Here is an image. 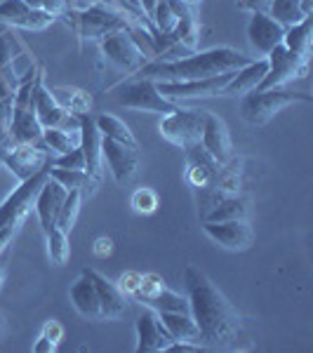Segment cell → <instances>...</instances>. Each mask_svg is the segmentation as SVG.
<instances>
[{
  "instance_id": "obj_6",
  "label": "cell",
  "mask_w": 313,
  "mask_h": 353,
  "mask_svg": "<svg viewBox=\"0 0 313 353\" xmlns=\"http://www.w3.org/2000/svg\"><path fill=\"white\" fill-rule=\"evenodd\" d=\"M116 101L123 109L161 113V116H168L177 109V104H172L158 92V85L151 78H137L132 83H123L121 88H116Z\"/></svg>"
},
{
  "instance_id": "obj_41",
  "label": "cell",
  "mask_w": 313,
  "mask_h": 353,
  "mask_svg": "<svg viewBox=\"0 0 313 353\" xmlns=\"http://www.w3.org/2000/svg\"><path fill=\"white\" fill-rule=\"evenodd\" d=\"M17 52V43L14 38L10 36V33H5V36H0V68H8L12 66L14 61V54Z\"/></svg>"
},
{
  "instance_id": "obj_21",
  "label": "cell",
  "mask_w": 313,
  "mask_h": 353,
  "mask_svg": "<svg viewBox=\"0 0 313 353\" xmlns=\"http://www.w3.org/2000/svg\"><path fill=\"white\" fill-rule=\"evenodd\" d=\"M66 196H68V191L64 189V186H61L59 181H54L52 176L48 174V179H45V184L41 186V191H38V196H36V203H33V210H36L38 219H41V226H43L45 236L54 229L57 214H59L61 205H64V201H66Z\"/></svg>"
},
{
  "instance_id": "obj_52",
  "label": "cell",
  "mask_w": 313,
  "mask_h": 353,
  "mask_svg": "<svg viewBox=\"0 0 313 353\" xmlns=\"http://www.w3.org/2000/svg\"><path fill=\"white\" fill-rule=\"evenodd\" d=\"M0 330H3V313H0Z\"/></svg>"
},
{
  "instance_id": "obj_5",
  "label": "cell",
  "mask_w": 313,
  "mask_h": 353,
  "mask_svg": "<svg viewBox=\"0 0 313 353\" xmlns=\"http://www.w3.org/2000/svg\"><path fill=\"white\" fill-rule=\"evenodd\" d=\"M130 24H139V21L109 5H90L76 12V31L83 41H99L111 31L130 28Z\"/></svg>"
},
{
  "instance_id": "obj_7",
  "label": "cell",
  "mask_w": 313,
  "mask_h": 353,
  "mask_svg": "<svg viewBox=\"0 0 313 353\" xmlns=\"http://www.w3.org/2000/svg\"><path fill=\"white\" fill-rule=\"evenodd\" d=\"M205 116L208 111H198V109H174L172 113L163 116L161 121V134L170 144L179 146L181 151L189 149L193 144H201L203 128H205Z\"/></svg>"
},
{
  "instance_id": "obj_10",
  "label": "cell",
  "mask_w": 313,
  "mask_h": 353,
  "mask_svg": "<svg viewBox=\"0 0 313 353\" xmlns=\"http://www.w3.org/2000/svg\"><path fill=\"white\" fill-rule=\"evenodd\" d=\"M269 68H266L264 81L259 83L257 90H271V88H283L285 83L294 81V78H304L309 71V59L290 52L285 45H276L269 54H266Z\"/></svg>"
},
{
  "instance_id": "obj_27",
  "label": "cell",
  "mask_w": 313,
  "mask_h": 353,
  "mask_svg": "<svg viewBox=\"0 0 313 353\" xmlns=\"http://www.w3.org/2000/svg\"><path fill=\"white\" fill-rule=\"evenodd\" d=\"M311 43H313V14L304 17L299 24L285 28L283 45H285L290 52L309 59V57H311Z\"/></svg>"
},
{
  "instance_id": "obj_24",
  "label": "cell",
  "mask_w": 313,
  "mask_h": 353,
  "mask_svg": "<svg viewBox=\"0 0 313 353\" xmlns=\"http://www.w3.org/2000/svg\"><path fill=\"white\" fill-rule=\"evenodd\" d=\"M68 297H71L73 306H76V311L81 313L83 318H88V321H104V316H101L99 297H97V290L92 285V281H90L85 273H81V278L68 288Z\"/></svg>"
},
{
  "instance_id": "obj_8",
  "label": "cell",
  "mask_w": 313,
  "mask_h": 353,
  "mask_svg": "<svg viewBox=\"0 0 313 353\" xmlns=\"http://www.w3.org/2000/svg\"><path fill=\"white\" fill-rule=\"evenodd\" d=\"M236 71H226L212 78H201V81H158L156 85L158 92L172 104L184 99H212V97H224V88L229 85Z\"/></svg>"
},
{
  "instance_id": "obj_28",
  "label": "cell",
  "mask_w": 313,
  "mask_h": 353,
  "mask_svg": "<svg viewBox=\"0 0 313 353\" xmlns=\"http://www.w3.org/2000/svg\"><path fill=\"white\" fill-rule=\"evenodd\" d=\"M50 92H52V97L57 99V104L64 106V109L68 113H73V116H81V113L92 111V97H90L81 88H71V85H57V88H52Z\"/></svg>"
},
{
  "instance_id": "obj_31",
  "label": "cell",
  "mask_w": 313,
  "mask_h": 353,
  "mask_svg": "<svg viewBox=\"0 0 313 353\" xmlns=\"http://www.w3.org/2000/svg\"><path fill=\"white\" fill-rule=\"evenodd\" d=\"M248 198L238 196H224L221 201L205 214L203 221H229V219H248Z\"/></svg>"
},
{
  "instance_id": "obj_3",
  "label": "cell",
  "mask_w": 313,
  "mask_h": 353,
  "mask_svg": "<svg viewBox=\"0 0 313 353\" xmlns=\"http://www.w3.org/2000/svg\"><path fill=\"white\" fill-rule=\"evenodd\" d=\"M304 101L311 104V94L306 92H292V90H283V88H271V90H252V92L243 94L241 99V111L243 121L250 125H266L276 113H281L285 106Z\"/></svg>"
},
{
  "instance_id": "obj_33",
  "label": "cell",
  "mask_w": 313,
  "mask_h": 353,
  "mask_svg": "<svg viewBox=\"0 0 313 353\" xmlns=\"http://www.w3.org/2000/svg\"><path fill=\"white\" fill-rule=\"evenodd\" d=\"M94 123L99 128V132L109 139H116L121 144H128V146H139L132 134V130L125 125V121H121L118 116H111V113H97L94 116Z\"/></svg>"
},
{
  "instance_id": "obj_9",
  "label": "cell",
  "mask_w": 313,
  "mask_h": 353,
  "mask_svg": "<svg viewBox=\"0 0 313 353\" xmlns=\"http://www.w3.org/2000/svg\"><path fill=\"white\" fill-rule=\"evenodd\" d=\"M99 50L106 61H111L113 66L123 68L128 73H137L149 61V57L141 52V48L134 43V38L130 36L128 28L111 31L104 38H99Z\"/></svg>"
},
{
  "instance_id": "obj_12",
  "label": "cell",
  "mask_w": 313,
  "mask_h": 353,
  "mask_svg": "<svg viewBox=\"0 0 313 353\" xmlns=\"http://www.w3.org/2000/svg\"><path fill=\"white\" fill-rule=\"evenodd\" d=\"M78 134H81L78 146L83 149L85 156V172H88L90 181L99 189L101 176H104V156H101V132L97 128L92 113L78 116Z\"/></svg>"
},
{
  "instance_id": "obj_2",
  "label": "cell",
  "mask_w": 313,
  "mask_h": 353,
  "mask_svg": "<svg viewBox=\"0 0 313 353\" xmlns=\"http://www.w3.org/2000/svg\"><path fill=\"white\" fill-rule=\"evenodd\" d=\"M252 61V57L238 52L233 48H212L205 52H191L177 59H151L137 71L139 78L151 81H201L212 78L226 71L245 66Z\"/></svg>"
},
{
  "instance_id": "obj_26",
  "label": "cell",
  "mask_w": 313,
  "mask_h": 353,
  "mask_svg": "<svg viewBox=\"0 0 313 353\" xmlns=\"http://www.w3.org/2000/svg\"><path fill=\"white\" fill-rule=\"evenodd\" d=\"M158 318H161V323L174 341H193V344H201V332H198L196 321L191 318V313L161 311Z\"/></svg>"
},
{
  "instance_id": "obj_18",
  "label": "cell",
  "mask_w": 313,
  "mask_h": 353,
  "mask_svg": "<svg viewBox=\"0 0 313 353\" xmlns=\"http://www.w3.org/2000/svg\"><path fill=\"white\" fill-rule=\"evenodd\" d=\"M283 36H285V26H281L266 12H252L248 21V43L252 45L254 52L266 57L276 45L283 43Z\"/></svg>"
},
{
  "instance_id": "obj_13",
  "label": "cell",
  "mask_w": 313,
  "mask_h": 353,
  "mask_svg": "<svg viewBox=\"0 0 313 353\" xmlns=\"http://www.w3.org/2000/svg\"><path fill=\"white\" fill-rule=\"evenodd\" d=\"M101 156L109 163V170L118 184H130L139 163V146H128L101 134Z\"/></svg>"
},
{
  "instance_id": "obj_4",
  "label": "cell",
  "mask_w": 313,
  "mask_h": 353,
  "mask_svg": "<svg viewBox=\"0 0 313 353\" xmlns=\"http://www.w3.org/2000/svg\"><path fill=\"white\" fill-rule=\"evenodd\" d=\"M50 165L43 168L41 172H36L33 176L24 179L8 198H5L3 205H0V229H19V226L24 224L28 212L33 210L38 191H41V186L45 184V179H48Z\"/></svg>"
},
{
  "instance_id": "obj_44",
  "label": "cell",
  "mask_w": 313,
  "mask_h": 353,
  "mask_svg": "<svg viewBox=\"0 0 313 353\" xmlns=\"http://www.w3.org/2000/svg\"><path fill=\"white\" fill-rule=\"evenodd\" d=\"M271 0H238V8L248 12H269Z\"/></svg>"
},
{
  "instance_id": "obj_53",
  "label": "cell",
  "mask_w": 313,
  "mask_h": 353,
  "mask_svg": "<svg viewBox=\"0 0 313 353\" xmlns=\"http://www.w3.org/2000/svg\"><path fill=\"white\" fill-rule=\"evenodd\" d=\"M299 3H301V0H299Z\"/></svg>"
},
{
  "instance_id": "obj_23",
  "label": "cell",
  "mask_w": 313,
  "mask_h": 353,
  "mask_svg": "<svg viewBox=\"0 0 313 353\" xmlns=\"http://www.w3.org/2000/svg\"><path fill=\"white\" fill-rule=\"evenodd\" d=\"M41 137L43 125L38 121L36 109H17L14 106L8 139L12 144H41Z\"/></svg>"
},
{
  "instance_id": "obj_19",
  "label": "cell",
  "mask_w": 313,
  "mask_h": 353,
  "mask_svg": "<svg viewBox=\"0 0 313 353\" xmlns=\"http://www.w3.org/2000/svg\"><path fill=\"white\" fill-rule=\"evenodd\" d=\"M85 276L92 281V285L97 290V297H99L101 304V316L104 321H121L128 311V297L118 290L116 283H111L106 276H101L99 271L94 269H83Z\"/></svg>"
},
{
  "instance_id": "obj_16",
  "label": "cell",
  "mask_w": 313,
  "mask_h": 353,
  "mask_svg": "<svg viewBox=\"0 0 313 353\" xmlns=\"http://www.w3.org/2000/svg\"><path fill=\"white\" fill-rule=\"evenodd\" d=\"M201 146L219 165H226L233 156H236V153H233V141H231L229 128H226V123L221 121L217 113H210L208 111V116H205V128H203V137H201Z\"/></svg>"
},
{
  "instance_id": "obj_11",
  "label": "cell",
  "mask_w": 313,
  "mask_h": 353,
  "mask_svg": "<svg viewBox=\"0 0 313 353\" xmlns=\"http://www.w3.org/2000/svg\"><path fill=\"white\" fill-rule=\"evenodd\" d=\"M0 163L12 172L17 179L24 181L43 168L50 165V153L41 144H12L8 141L0 146Z\"/></svg>"
},
{
  "instance_id": "obj_46",
  "label": "cell",
  "mask_w": 313,
  "mask_h": 353,
  "mask_svg": "<svg viewBox=\"0 0 313 353\" xmlns=\"http://www.w3.org/2000/svg\"><path fill=\"white\" fill-rule=\"evenodd\" d=\"M113 252V243H111V238H97L94 241V254L97 257H109V254Z\"/></svg>"
},
{
  "instance_id": "obj_39",
  "label": "cell",
  "mask_w": 313,
  "mask_h": 353,
  "mask_svg": "<svg viewBox=\"0 0 313 353\" xmlns=\"http://www.w3.org/2000/svg\"><path fill=\"white\" fill-rule=\"evenodd\" d=\"M12 111H14V97H0V146L8 144V132L10 123H12Z\"/></svg>"
},
{
  "instance_id": "obj_48",
  "label": "cell",
  "mask_w": 313,
  "mask_h": 353,
  "mask_svg": "<svg viewBox=\"0 0 313 353\" xmlns=\"http://www.w3.org/2000/svg\"><path fill=\"white\" fill-rule=\"evenodd\" d=\"M139 3V10L146 14V19H151V14H153V8H156V3L158 0H137Z\"/></svg>"
},
{
  "instance_id": "obj_14",
  "label": "cell",
  "mask_w": 313,
  "mask_h": 353,
  "mask_svg": "<svg viewBox=\"0 0 313 353\" xmlns=\"http://www.w3.org/2000/svg\"><path fill=\"white\" fill-rule=\"evenodd\" d=\"M203 231L208 238L231 252L248 250L254 241V233L250 229L248 219H229V221H203Z\"/></svg>"
},
{
  "instance_id": "obj_38",
  "label": "cell",
  "mask_w": 313,
  "mask_h": 353,
  "mask_svg": "<svg viewBox=\"0 0 313 353\" xmlns=\"http://www.w3.org/2000/svg\"><path fill=\"white\" fill-rule=\"evenodd\" d=\"M132 210L137 214H153L158 210V193L153 189H137L132 193Z\"/></svg>"
},
{
  "instance_id": "obj_37",
  "label": "cell",
  "mask_w": 313,
  "mask_h": 353,
  "mask_svg": "<svg viewBox=\"0 0 313 353\" xmlns=\"http://www.w3.org/2000/svg\"><path fill=\"white\" fill-rule=\"evenodd\" d=\"M151 21H153V26L158 28V33H163V36H170V33L174 31L177 17H174L172 8H170V0H158L156 8H153Z\"/></svg>"
},
{
  "instance_id": "obj_43",
  "label": "cell",
  "mask_w": 313,
  "mask_h": 353,
  "mask_svg": "<svg viewBox=\"0 0 313 353\" xmlns=\"http://www.w3.org/2000/svg\"><path fill=\"white\" fill-rule=\"evenodd\" d=\"M196 351H205V346L193 344V341H172L163 353H196Z\"/></svg>"
},
{
  "instance_id": "obj_32",
  "label": "cell",
  "mask_w": 313,
  "mask_h": 353,
  "mask_svg": "<svg viewBox=\"0 0 313 353\" xmlns=\"http://www.w3.org/2000/svg\"><path fill=\"white\" fill-rule=\"evenodd\" d=\"M50 176H52L54 181H59L66 191H81L83 196H92L97 191V186L90 181V176L85 170H68V168L50 165Z\"/></svg>"
},
{
  "instance_id": "obj_30",
  "label": "cell",
  "mask_w": 313,
  "mask_h": 353,
  "mask_svg": "<svg viewBox=\"0 0 313 353\" xmlns=\"http://www.w3.org/2000/svg\"><path fill=\"white\" fill-rule=\"evenodd\" d=\"M81 141L78 130H61V128H45L41 137V146L52 156H64L73 151Z\"/></svg>"
},
{
  "instance_id": "obj_49",
  "label": "cell",
  "mask_w": 313,
  "mask_h": 353,
  "mask_svg": "<svg viewBox=\"0 0 313 353\" xmlns=\"http://www.w3.org/2000/svg\"><path fill=\"white\" fill-rule=\"evenodd\" d=\"M8 257H10V248L5 250L3 254H0V285H3V281H5V273H8Z\"/></svg>"
},
{
  "instance_id": "obj_45",
  "label": "cell",
  "mask_w": 313,
  "mask_h": 353,
  "mask_svg": "<svg viewBox=\"0 0 313 353\" xmlns=\"http://www.w3.org/2000/svg\"><path fill=\"white\" fill-rule=\"evenodd\" d=\"M43 334H45V337H50V339H52L54 344H59L61 337H64V327H61L57 321H50V323H45Z\"/></svg>"
},
{
  "instance_id": "obj_34",
  "label": "cell",
  "mask_w": 313,
  "mask_h": 353,
  "mask_svg": "<svg viewBox=\"0 0 313 353\" xmlns=\"http://www.w3.org/2000/svg\"><path fill=\"white\" fill-rule=\"evenodd\" d=\"M271 17V19H276L281 26H294V24H299L304 17H309V14H304L301 12V5H299V0H271V5H269V12H266Z\"/></svg>"
},
{
  "instance_id": "obj_1",
  "label": "cell",
  "mask_w": 313,
  "mask_h": 353,
  "mask_svg": "<svg viewBox=\"0 0 313 353\" xmlns=\"http://www.w3.org/2000/svg\"><path fill=\"white\" fill-rule=\"evenodd\" d=\"M189 313L201 332V344L214 351H243L250 349L248 330L241 313L224 297V292L193 264L184 269Z\"/></svg>"
},
{
  "instance_id": "obj_51",
  "label": "cell",
  "mask_w": 313,
  "mask_h": 353,
  "mask_svg": "<svg viewBox=\"0 0 313 353\" xmlns=\"http://www.w3.org/2000/svg\"><path fill=\"white\" fill-rule=\"evenodd\" d=\"M64 3L68 5V8H71V10H73V0H64Z\"/></svg>"
},
{
  "instance_id": "obj_42",
  "label": "cell",
  "mask_w": 313,
  "mask_h": 353,
  "mask_svg": "<svg viewBox=\"0 0 313 353\" xmlns=\"http://www.w3.org/2000/svg\"><path fill=\"white\" fill-rule=\"evenodd\" d=\"M139 283H141V273H137V271H128V273H123L121 276V281H118V290L125 294V297H132V294L139 290Z\"/></svg>"
},
{
  "instance_id": "obj_36",
  "label": "cell",
  "mask_w": 313,
  "mask_h": 353,
  "mask_svg": "<svg viewBox=\"0 0 313 353\" xmlns=\"http://www.w3.org/2000/svg\"><path fill=\"white\" fill-rule=\"evenodd\" d=\"M48 254H50V261H52L54 266L66 264L68 257H71V243H68V233L59 231L57 226L48 233Z\"/></svg>"
},
{
  "instance_id": "obj_40",
  "label": "cell",
  "mask_w": 313,
  "mask_h": 353,
  "mask_svg": "<svg viewBox=\"0 0 313 353\" xmlns=\"http://www.w3.org/2000/svg\"><path fill=\"white\" fill-rule=\"evenodd\" d=\"M52 165L57 168H68V170H85V156H83V149L76 146L73 151L64 153V156H57Z\"/></svg>"
},
{
  "instance_id": "obj_15",
  "label": "cell",
  "mask_w": 313,
  "mask_h": 353,
  "mask_svg": "<svg viewBox=\"0 0 313 353\" xmlns=\"http://www.w3.org/2000/svg\"><path fill=\"white\" fill-rule=\"evenodd\" d=\"M33 106H36V116L45 128H61V130H78V116L68 113L64 106L57 104L48 88L43 85V73L36 83V94H33Z\"/></svg>"
},
{
  "instance_id": "obj_22",
  "label": "cell",
  "mask_w": 313,
  "mask_h": 353,
  "mask_svg": "<svg viewBox=\"0 0 313 353\" xmlns=\"http://www.w3.org/2000/svg\"><path fill=\"white\" fill-rule=\"evenodd\" d=\"M184 161H186V181L193 189H205L212 186L214 176L219 172V163L203 149L201 144H193L189 149H184Z\"/></svg>"
},
{
  "instance_id": "obj_35",
  "label": "cell",
  "mask_w": 313,
  "mask_h": 353,
  "mask_svg": "<svg viewBox=\"0 0 313 353\" xmlns=\"http://www.w3.org/2000/svg\"><path fill=\"white\" fill-rule=\"evenodd\" d=\"M81 203H83V193L81 191H68L64 205H61L59 214H57L54 226L64 233H71V229L78 221V212H81Z\"/></svg>"
},
{
  "instance_id": "obj_50",
  "label": "cell",
  "mask_w": 313,
  "mask_h": 353,
  "mask_svg": "<svg viewBox=\"0 0 313 353\" xmlns=\"http://www.w3.org/2000/svg\"><path fill=\"white\" fill-rule=\"evenodd\" d=\"M181 3H186V5H198L201 0H181Z\"/></svg>"
},
{
  "instance_id": "obj_47",
  "label": "cell",
  "mask_w": 313,
  "mask_h": 353,
  "mask_svg": "<svg viewBox=\"0 0 313 353\" xmlns=\"http://www.w3.org/2000/svg\"><path fill=\"white\" fill-rule=\"evenodd\" d=\"M33 351L36 353H52V351H57V344L50 337H45V334H41L38 337V341L33 344Z\"/></svg>"
},
{
  "instance_id": "obj_17",
  "label": "cell",
  "mask_w": 313,
  "mask_h": 353,
  "mask_svg": "<svg viewBox=\"0 0 313 353\" xmlns=\"http://www.w3.org/2000/svg\"><path fill=\"white\" fill-rule=\"evenodd\" d=\"M172 337L165 330L156 311H144L137 318V353H161L172 344Z\"/></svg>"
},
{
  "instance_id": "obj_29",
  "label": "cell",
  "mask_w": 313,
  "mask_h": 353,
  "mask_svg": "<svg viewBox=\"0 0 313 353\" xmlns=\"http://www.w3.org/2000/svg\"><path fill=\"white\" fill-rule=\"evenodd\" d=\"M137 301L144 306H149L153 311H174V313H189V299L181 297L179 292L170 290L168 285L156 290L153 294H146V297H137Z\"/></svg>"
},
{
  "instance_id": "obj_25",
  "label": "cell",
  "mask_w": 313,
  "mask_h": 353,
  "mask_svg": "<svg viewBox=\"0 0 313 353\" xmlns=\"http://www.w3.org/2000/svg\"><path fill=\"white\" fill-rule=\"evenodd\" d=\"M266 68H269V61L266 59H252L250 64L241 66L233 78L229 81V85L224 88V97H238V94H248L252 90L259 88V83L264 81Z\"/></svg>"
},
{
  "instance_id": "obj_20",
  "label": "cell",
  "mask_w": 313,
  "mask_h": 353,
  "mask_svg": "<svg viewBox=\"0 0 313 353\" xmlns=\"http://www.w3.org/2000/svg\"><path fill=\"white\" fill-rule=\"evenodd\" d=\"M0 21L14 28H26V31H43L54 19L41 10L28 8L24 0H0Z\"/></svg>"
}]
</instances>
